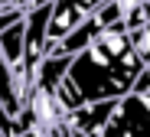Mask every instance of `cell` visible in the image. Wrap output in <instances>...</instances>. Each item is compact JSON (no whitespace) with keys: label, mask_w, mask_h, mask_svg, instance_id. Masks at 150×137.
<instances>
[{"label":"cell","mask_w":150,"mask_h":137,"mask_svg":"<svg viewBox=\"0 0 150 137\" xmlns=\"http://www.w3.org/2000/svg\"><path fill=\"white\" fill-rule=\"evenodd\" d=\"M144 72L147 65L137 56L131 33L111 30L72 59L69 78L82 92L85 104H98V101H124Z\"/></svg>","instance_id":"cell-1"},{"label":"cell","mask_w":150,"mask_h":137,"mask_svg":"<svg viewBox=\"0 0 150 137\" xmlns=\"http://www.w3.org/2000/svg\"><path fill=\"white\" fill-rule=\"evenodd\" d=\"M108 0H56L52 16H49V49L69 39L85 20H91Z\"/></svg>","instance_id":"cell-2"},{"label":"cell","mask_w":150,"mask_h":137,"mask_svg":"<svg viewBox=\"0 0 150 137\" xmlns=\"http://www.w3.org/2000/svg\"><path fill=\"white\" fill-rule=\"evenodd\" d=\"M101 137H150V111L134 95H127L124 101H117V111Z\"/></svg>","instance_id":"cell-3"},{"label":"cell","mask_w":150,"mask_h":137,"mask_svg":"<svg viewBox=\"0 0 150 137\" xmlns=\"http://www.w3.org/2000/svg\"><path fill=\"white\" fill-rule=\"evenodd\" d=\"M114 111H117V101L82 104V108H79V111H75L69 121H72V127H75V131H79V134H85V137H101V134L108 131V124H111Z\"/></svg>","instance_id":"cell-4"},{"label":"cell","mask_w":150,"mask_h":137,"mask_svg":"<svg viewBox=\"0 0 150 137\" xmlns=\"http://www.w3.org/2000/svg\"><path fill=\"white\" fill-rule=\"evenodd\" d=\"M131 39H134V49H137L140 62L150 69V23H144L140 30H134V33H131Z\"/></svg>","instance_id":"cell-5"},{"label":"cell","mask_w":150,"mask_h":137,"mask_svg":"<svg viewBox=\"0 0 150 137\" xmlns=\"http://www.w3.org/2000/svg\"><path fill=\"white\" fill-rule=\"evenodd\" d=\"M131 95H134V98H137V101L147 108V111H150V69L140 75V82L134 85V92H131Z\"/></svg>","instance_id":"cell-6"},{"label":"cell","mask_w":150,"mask_h":137,"mask_svg":"<svg viewBox=\"0 0 150 137\" xmlns=\"http://www.w3.org/2000/svg\"><path fill=\"white\" fill-rule=\"evenodd\" d=\"M10 7H33V0H0V10H10Z\"/></svg>","instance_id":"cell-7"},{"label":"cell","mask_w":150,"mask_h":137,"mask_svg":"<svg viewBox=\"0 0 150 137\" xmlns=\"http://www.w3.org/2000/svg\"><path fill=\"white\" fill-rule=\"evenodd\" d=\"M20 137H42L39 131H26V134H20Z\"/></svg>","instance_id":"cell-8"}]
</instances>
